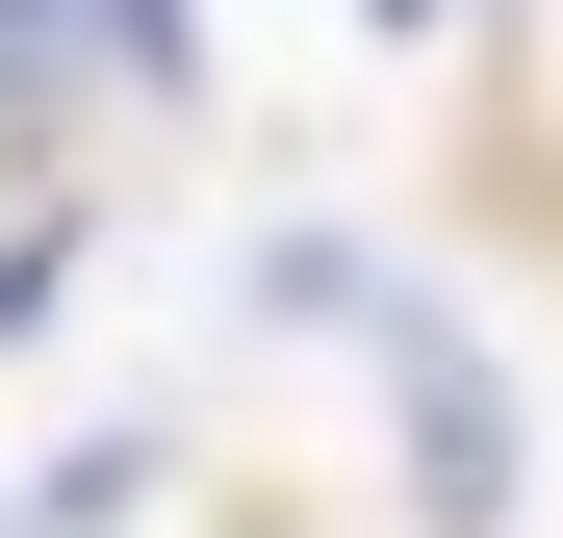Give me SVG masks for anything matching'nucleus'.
Instances as JSON below:
<instances>
[{
  "instance_id": "nucleus-1",
  "label": "nucleus",
  "mask_w": 563,
  "mask_h": 538,
  "mask_svg": "<svg viewBox=\"0 0 563 538\" xmlns=\"http://www.w3.org/2000/svg\"><path fill=\"white\" fill-rule=\"evenodd\" d=\"M410 462H435V513H461V538L512 513V410H487V359H461V333H410Z\"/></svg>"
},
{
  "instance_id": "nucleus-2",
  "label": "nucleus",
  "mask_w": 563,
  "mask_h": 538,
  "mask_svg": "<svg viewBox=\"0 0 563 538\" xmlns=\"http://www.w3.org/2000/svg\"><path fill=\"white\" fill-rule=\"evenodd\" d=\"M52 103H129L103 77V0H0V129H52Z\"/></svg>"
},
{
  "instance_id": "nucleus-3",
  "label": "nucleus",
  "mask_w": 563,
  "mask_h": 538,
  "mask_svg": "<svg viewBox=\"0 0 563 538\" xmlns=\"http://www.w3.org/2000/svg\"><path fill=\"white\" fill-rule=\"evenodd\" d=\"M179 52H206V26H179V0H103V77H129V103H154Z\"/></svg>"
}]
</instances>
